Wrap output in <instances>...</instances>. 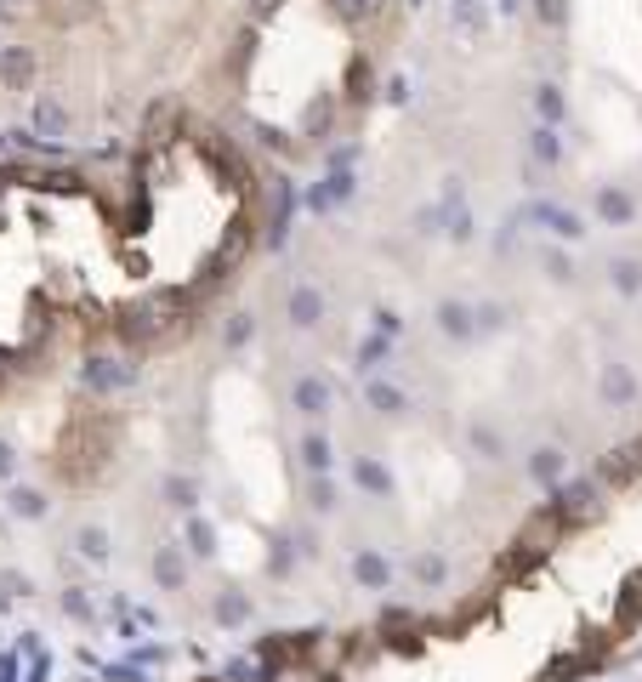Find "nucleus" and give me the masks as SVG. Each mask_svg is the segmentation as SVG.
Instances as JSON below:
<instances>
[{"mask_svg": "<svg viewBox=\"0 0 642 682\" xmlns=\"http://www.w3.org/2000/svg\"><path fill=\"white\" fill-rule=\"evenodd\" d=\"M393 0H262L239 40V91L268 143L319 154L375 97Z\"/></svg>", "mask_w": 642, "mask_h": 682, "instance_id": "1", "label": "nucleus"}]
</instances>
